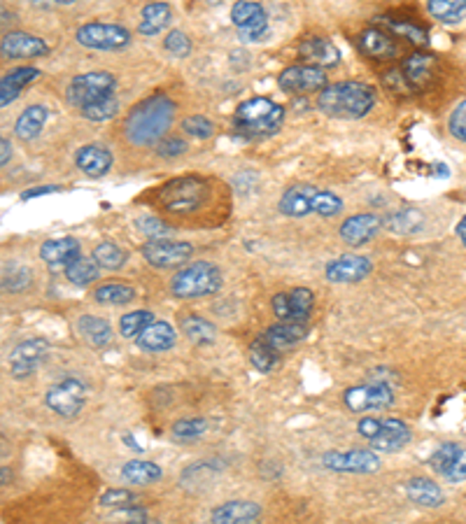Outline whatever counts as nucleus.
<instances>
[{
    "label": "nucleus",
    "instance_id": "2",
    "mask_svg": "<svg viewBox=\"0 0 466 524\" xmlns=\"http://www.w3.org/2000/svg\"><path fill=\"white\" fill-rule=\"evenodd\" d=\"M375 105V89L364 82H336L318 93V110L336 120H362Z\"/></svg>",
    "mask_w": 466,
    "mask_h": 524
},
{
    "label": "nucleus",
    "instance_id": "38",
    "mask_svg": "<svg viewBox=\"0 0 466 524\" xmlns=\"http://www.w3.org/2000/svg\"><path fill=\"white\" fill-rule=\"evenodd\" d=\"M426 7L441 23H460L466 17V0H429Z\"/></svg>",
    "mask_w": 466,
    "mask_h": 524
},
{
    "label": "nucleus",
    "instance_id": "15",
    "mask_svg": "<svg viewBox=\"0 0 466 524\" xmlns=\"http://www.w3.org/2000/svg\"><path fill=\"white\" fill-rule=\"evenodd\" d=\"M373 266L366 257H359V254H345V257H338L334 262L327 263L325 275L329 282L334 285H354V282H362L364 278H369Z\"/></svg>",
    "mask_w": 466,
    "mask_h": 524
},
{
    "label": "nucleus",
    "instance_id": "34",
    "mask_svg": "<svg viewBox=\"0 0 466 524\" xmlns=\"http://www.w3.org/2000/svg\"><path fill=\"white\" fill-rule=\"evenodd\" d=\"M66 271V278L73 282L75 287H89L92 282H96L98 275H101V266L94 257H77L63 268Z\"/></svg>",
    "mask_w": 466,
    "mask_h": 524
},
{
    "label": "nucleus",
    "instance_id": "35",
    "mask_svg": "<svg viewBox=\"0 0 466 524\" xmlns=\"http://www.w3.org/2000/svg\"><path fill=\"white\" fill-rule=\"evenodd\" d=\"M164 471L154 462H145V459H133V462L124 464L121 468V478L131 484H152L161 480Z\"/></svg>",
    "mask_w": 466,
    "mask_h": 524
},
{
    "label": "nucleus",
    "instance_id": "58",
    "mask_svg": "<svg viewBox=\"0 0 466 524\" xmlns=\"http://www.w3.org/2000/svg\"><path fill=\"white\" fill-rule=\"evenodd\" d=\"M381 427H382L381 420H375V417H364V420L357 424V431H359V436H364L366 440H373L375 436H378V431H381Z\"/></svg>",
    "mask_w": 466,
    "mask_h": 524
},
{
    "label": "nucleus",
    "instance_id": "60",
    "mask_svg": "<svg viewBox=\"0 0 466 524\" xmlns=\"http://www.w3.org/2000/svg\"><path fill=\"white\" fill-rule=\"evenodd\" d=\"M35 7H40V10H51V7H66L73 5L75 0H31Z\"/></svg>",
    "mask_w": 466,
    "mask_h": 524
},
{
    "label": "nucleus",
    "instance_id": "57",
    "mask_svg": "<svg viewBox=\"0 0 466 524\" xmlns=\"http://www.w3.org/2000/svg\"><path fill=\"white\" fill-rule=\"evenodd\" d=\"M273 313H275V317H280V322H291L290 294H275V297H273Z\"/></svg>",
    "mask_w": 466,
    "mask_h": 524
},
{
    "label": "nucleus",
    "instance_id": "3",
    "mask_svg": "<svg viewBox=\"0 0 466 524\" xmlns=\"http://www.w3.org/2000/svg\"><path fill=\"white\" fill-rule=\"evenodd\" d=\"M284 121V108L271 98H250L233 112V131L243 138H266L280 131Z\"/></svg>",
    "mask_w": 466,
    "mask_h": 524
},
{
    "label": "nucleus",
    "instance_id": "36",
    "mask_svg": "<svg viewBox=\"0 0 466 524\" xmlns=\"http://www.w3.org/2000/svg\"><path fill=\"white\" fill-rule=\"evenodd\" d=\"M280 360V352L266 341V336H256L250 345V361L259 373H271Z\"/></svg>",
    "mask_w": 466,
    "mask_h": 524
},
{
    "label": "nucleus",
    "instance_id": "21",
    "mask_svg": "<svg viewBox=\"0 0 466 524\" xmlns=\"http://www.w3.org/2000/svg\"><path fill=\"white\" fill-rule=\"evenodd\" d=\"M299 54L308 66H318V68H331V66L341 61L338 47L327 38H306L299 45Z\"/></svg>",
    "mask_w": 466,
    "mask_h": 524
},
{
    "label": "nucleus",
    "instance_id": "30",
    "mask_svg": "<svg viewBox=\"0 0 466 524\" xmlns=\"http://www.w3.org/2000/svg\"><path fill=\"white\" fill-rule=\"evenodd\" d=\"M406 494L413 503L425 508H438L445 503L444 490L429 478H413L406 484Z\"/></svg>",
    "mask_w": 466,
    "mask_h": 524
},
{
    "label": "nucleus",
    "instance_id": "53",
    "mask_svg": "<svg viewBox=\"0 0 466 524\" xmlns=\"http://www.w3.org/2000/svg\"><path fill=\"white\" fill-rule=\"evenodd\" d=\"M448 129L457 140L466 143V101H462V103L453 110L450 121H448Z\"/></svg>",
    "mask_w": 466,
    "mask_h": 524
},
{
    "label": "nucleus",
    "instance_id": "29",
    "mask_svg": "<svg viewBox=\"0 0 466 524\" xmlns=\"http://www.w3.org/2000/svg\"><path fill=\"white\" fill-rule=\"evenodd\" d=\"M266 341L273 345L278 352L287 348H294L296 342H301L308 336V324H299V322H280L271 329L264 331Z\"/></svg>",
    "mask_w": 466,
    "mask_h": 524
},
{
    "label": "nucleus",
    "instance_id": "13",
    "mask_svg": "<svg viewBox=\"0 0 466 524\" xmlns=\"http://www.w3.org/2000/svg\"><path fill=\"white\" fill-rule=\"evenodd\" d=\"M49 352V342L45 338H31V341L19 342L17 348L10 352V373L12 377L23 380V377L33 376L38 366Z\"/></svg>",
    "mask_w": 466,
    "mask_h": 524
},
{
    "label": "nucleus",
    "instance_id": "50",
    "mask_svg": "<svg viewBox=\"0 0 466 524\" xmlns=\"http://www.w3.org/2000/svg\"><path fill=\"white\" fill-rule=\"evenodd\" d=\"M164 47H166V52L173 54V57H177V58H184L192 54V40H189L183 31H171L168 38L164 40Z\"/></svg>",
    "mask_w": 466,
    "mask_h": 524
},
{
    "label": "nucleus",
    "instance_id": "62",
    "mask_svg": "<svg viewBox=\"0 0 466 524\" xmlns=\"http://www.w3.org/2000/svg\"><path fill=\"white\" fill-rule=\"evenodd\" d=\"M455 234H457V238L462 240V245L466 247V215L462 217L460 222H457V226H455Z\"/></svg>",
    "mask_w": 466,
    "mask_h": 524
},
{
    "label": "nucleus",
    "instance_id": "33",
    "mask_svg": "<svg viewBox=\"0 0 466 524\" xmlns=\"http://www.w3.org/2000/svg\"><path fill=\"white\" fill-rule=\"evenodd\" d=\"M385 226L390 228V231H394V234L401 235L420 234L422 228H425V215H422L420 210H416V208H404V210H399L394 212V215L387 217Z\"/></svg>",
    "mask_w": 466,
    "mask_h": 524
},
{
    "label": "nucleus",
    "instance_id": "61",
    "mask_svg": "<svg viewBox=\"0 0 466 524\" xmlns=\"http://www.w3.org/2000/svg\"><path fill=\"white\" fill-rule=\"evenodd\" d=\"M0 149H3V156H0V165H7V164H10V156H12V143L7 140V138H3V140H0Z\"/></svg>",
    "mask_w": 466,
    "mask_h": 524
},
{
    "label": "nucleus",
    "instance_id": "12",
    "mask_svg": "<svg viewBox=\"0 0 466 524\" xmlns=\"http://www.w3.org/2000/svg\"><path fill=\"white\" fill-rule=\"evenodd\" d=\"M231 22L240 31V38L245 42L262 40L264 35L268 33L266 10L259 3H252V0H238L233 5Z\"/></svg>",
    "mask_w": 466,
    "mask_h": 524
},
{
    "label": "nucleus",
    "instance_id": "39",
    "mask_svg": "<svg viewBox=\"0 0 466 524\" xmlns=\"http://www.w3.org/2000/svg\"><path fill=\"white\" fill-rule=\"evenodd\" d=\"M94 298L101 306H126L136 298V289L121 282H110V285H101L94 291Z\"/></svg>",
    "mask_w": 466,
    "mask_h": 524
},
{
    "label": "nucleus",
    "instance_id": "6",
    "mask_svg": "<svg viewBox=\"0 0 466 524\" xmlns=\"http://www.w3.org/2000/svg\"><path fill=\"white\" fill-rule=\"evenodd\" d=\"M77 42L89 49H101V52H120L124 47H129L131 42V33L124 29V26H117V23H85L77 29Z\"/></svg>",
    "mask_w": 466,
    "mask_h": 524
},
{
    "label": "nucleus",
    "instance_id": "55",
    "mask_svg": "<svg viewBox=\"0 0 466 524\" xmlns=\"http://www.w3.org/2000/svg\"><path fill=\"white\" fill-rule=\"evenodd\" d=\"M448 483H464L466 480V448H462L460 455L455 457V462H453V466L445 471L444 475Z\"/></svg>",
    "mask_w": 466,
    "mask_h": 524
},
{
    "label": "nucleus",
    "instance_id": "59",
    "mask_svg": "<svg viewBox=\"0 0 466 524\" xmlns=\"http://www.w3.org/2000/svg\"><path fill=\"white\" fill-rule=\"evenodd\" d=\"M57 191H61V187H58V184H47V187L29 189V191H23L22 194V200L38 199V196H47V194H57Z\"/></svg>",
    "mask_w": 466,
    "mask_h": 524
},
{
    "label": "nucleus",
    "instance_id": "52",
    "mask_svg": "<svg viewBox=\"0 0 466 524\" xmlns=\"http://www.w3.org/2000/svg\"><path fill=\"white\" fill-rule=\"evenodd\" d=\"M136 503V494L129 490H108L101 496V506L108 508H131Z\"/></svg>",
    "mask_w": 466,
    "mask_h": 524
},
{
    "label": "nucleus",
    "instance_id": "14",
    "mask_svg": "<svg viewBox=\"0 0 466 524\" xmlns=\"http://www.w3.org/2000/svg\"><path fill=\"white\" fill-rule=\"evenodd\" d=\"M329 471L338 473H375L381 468V457L375 450H347V452H327L322 457Z\"/></svg>",
    "mask_w": 466,
    "mask_h": 524
},
{
    "label": "nucleus",
    "instance_id": "28",
    "mask_svg": "<svg viewBox=\"0 0 466 524\" xmlns=\"http://www.w3.org/2000/svg\"><path fill=\"white\" fill-rule=\"evenodd\" d=\"M259 515H262V508H259V503L229 502V503H224V506L215 508L211 518H212V522H220V524H229V522L245 524V522H255Z\"/></svg>",
    "mask_w": 466,
    "mask_h": 524
},
{
    "label": "nucleus",
    "instance_id": "26",
    "mask_svg": "<svg viewBox=\"0 0 466 524\" xmlns=\"http://www.w3.org/2000/svg\"><path fill=\"white\" fill-rule=\"evenodd\" d=\"M80 257V243L75 238L45 240L40 247V259L49 266H68L73 259Z\"/></svg>",
    "mask_w": 466,
    "mask_h": 524
},
{
    "label": "nucleus",
    "instance_id": "10",
    "mask_svg": "<svg viewBox=\"0 0 466 524\" xmlns=\"http://www.w3.org/2000/svg\"><path fill=\"white\" fill-rule=\"evenodd\" d=\"M193 254V247L189 243H180V240H166V238H152L149 243L142 245V257L149 266L154 268H175L189 262Z\"/></svg>",
    "mask_w": 466,
    "mask_h": 524
},
{
    "label": "nucleus",
    "instance_id": "31",
    "mask_svg": "<svg viewBox=\"0 0 466 524\" xmlns=\"http://www.w3.org/2000/svg\"><path fill=\"white\" fill-rule=\"evenodd\" d=\"M173 10L168 3H149L145 5L140 14V23H138V33L140 35H159L161 31L171 23Z\"/></svg>",
    "mask_w": 466,
    "mask_h": 524
},
{
    "label": "nucleus",
    "instance_id": "37",
    "mask_svg": "<svg viewBox=\"0 0 466 524\" xmlns=\"http://www.w3.org/2000/svg\"><path fill=\"white\" fill-rule=\"evenodd\" d=\"M183 333L196 345H208V342L215 341L217 329L212 322H208L205 317H199V315H189V317L183 319Z\"/></svg>",
    "mask_w": 466,
    "mask_h": 524
},
{
    "label": "nucleus",
    "instance_id": "51",
    "mask_svg": "<svg viewBox=\"0 0 466 524\" xmlns=\"http://www.w3.org/2000/svg\"><path fill=\"white\" fill-rule=\"evenodd\" d=\"M138 228H140L142 234L148 235L149 240L166 238V235L173 234V228L166 226V222H161L157 217H140V219H138Z\"/></svg>",
    "mask_w": 466,
    "mask_h": 524
},
{
    "label": "nucleus",
    "instance_id": "41",
    "mask_svg": "<svg viewBox=\"0 0 466 524\" xmlns=\"http://www.w3.org/2000/svg\"><path fill=\"white\" fill-rule=\"evenodd\" d=\"M117 112H120V101H117L114 93L98 98V101H94V103L82 108V117L89 121H108L112 120Z\"/></svg>",
    "mask_w": 466,
    "mask_h": 524
},
{
    "label": "nucleus",
    "instance_id": "46",
    "mask_svg": "<svg viewBox=\"0 0 466 524\" xmlns=\"http://www.w3.org/2000/svg\"><path fill=\"white\" fill-rule=\"evenodd\" d=\"M208 431V422L201 417H189V420H180L173 424V436L177 440H196Z\"/></svg>",
    "mask_w": 466,
    "mask_h": 524
},
{
    "label": "nucleus",
    "instance_id": "20",
    "mask_svg": "<svg viewBox=\"0 0 466 524\" xmlns=\"http://www.w3.org/2000/svg\"><path fill=\"white\" fill-rule=\"evenodd\" d=\"M40 77V70L33 68V66H22V68H12L10 73L3 75L0 80V105L7 108L10 103H14L22 92L29 84H33L35 80Z\"/></svg>",
    "mask_w": 466,
    "mask_h": 524
},
{
    "label": "nucleus",
    "instance_id": "42",
    "mask_svg": "<svg viewBox=\"0 0 466 524\" xmlns=\"http://www.w3.org/2000/svg\"><path fill=\"white\" fill-rule=\"evenodd\" d=\"M92 257L105 271H117V268H121L126 263V252L120 245H114V243H101V245H96Z\"/></svg>",
    "mask_w": 466,
    "mask_h": 524
},
{
    "label": "nucleus",
    "instance_id": "8",
    "mask_svg": "<svg viewBox=\"0 0 466 524\" xmlns=\"http://www.w3.org/2000/svg\"><path fill=\"white\" fill-rule=\"evenodd\" d=\"M86 404V387L75 377L51 385L45 394V405L61 417H75Z\"/></svg>",
    "mask_w": 466,
    "mask_h": 524
},
{
    "label": "nucleus",
    "instance_id": "1",
    "mask_svg": "<svg viewBox=\"0 0 466 524\" xmlns=\"http://www.w3.org/2000/svg\"><path fill=\"white\" fill-rule=\"evenodd\" d=\"M173 114H175V103L164 93H154L148 101L131 110L126 120V138L136 147H149L164 140L166 131L171 129Z\"/></svg>",
    "mask_w": 466,
    "mask_h": 524
},
{
    "label": "nucleus",
    "instance_id": "45",
    "mask_svg": "<svg viewBox=\"0 0 466 524\" xmlns=\"http://www.w3.org/2000/svg\"><path fill=\"white\" fill-rule=\"evenodd\" d=\"M460 450L462 448L455 443L438 445L436 450H434V455L429 457V466H432V471L438 473V475H445V471L453 466V462H455V457L460 455Z\"/></svg>",
    "mask_w": 466,
    "mask_h": 524
},
{
    "label": "nucleus",
    "instance_id": "22",
    "mask_svg": "<svg viewBox=\"0 0 466 524\" xmlns=\"http://www.w3.org/2000/svg\"><path fill=\"white\" fill-rule=\"evenodd\" d=\"M410 443V429L401 420H385L381 431L371 440V448L375 452H399Z\"/></svg>",
    "mask_w": 466,
    "mask_h": 524
},
{
    "label": "nucleus",
    "instance_id": "23",
    "mask_svg": "<svg viewBox=\"0 0 466 524\" xmlns=\"http://www.w3.org/2000/svg\"><path fill=\"white\" fill-rule=\"evenodd\" d=\"M75 164L85 175L89 177H103L112 168V155L108 147L103 145H85L80 152L75 155Z\"/></svg>",
    "mask_w": 466,
    "mask_h": 524
},
{
    "label": "nucleus",
    "instance_id": "64",
    "mask_svg": "<svg viewBox=\"0 0 466 524\" xmlns=\"http://www.w3.org/2000/svg\"><path fill=\"white\" fill-rule=\"evenodd\" d=\"M7 478H10V473H7V466H3V484H7Z\"/></svg>",
    "mask_w": 466,
    "mask_h": 524
},
{
    "label": "nucleus",
    "instance_id": "9",
    "mask_svg": "<svg viewBox=\"0 0 466 524\" xmlns=\"http://www.w3.org/2000/svg\"><path fill=\"white\" fill-rule=\"evenodd\" d=\"M343 404L350 413H369L382 411L394 404V392L385 382H369V385H357L343 394Z\"/></svg>",
    "mask_w": 466,
    "mask_h": 524
},
{
    "label": "nucleus",
    "instance_id": "7",
    "mask_svg": "<svg viewBox=\"0 0 466 524\" xmlns=\"http://www.w3.org/2000/svg\"><path fill=\"white\" fill-rule=\"evenodd\" d=\"M117 86L114 75L105 73V70H96V73H85L73 77L68 84V101L75 108H85V105L94 103L98 98L110 96Z\"/></svg>",
    "mask_w": 466,
    "mask_h": 524
},
{
    "label": "nucleus",
    "instance_id": "11",
    "mask_svg": "<svg viewBox=\"0 0 466 524\" xmlns=\"http://www.w3.org/2000/svg\"><path fill=\"white\" fill-rule=\"evenodd\" d=\"M280 89L294 96H308V93H319L327 86L325 68L318 66H291L284 70L278 80Z\"/></svg>",
    "mask_w": 466,
    "mask_h": 524
},
{
    "label": "nucleus",
    "instance_id": "48",
    "mask_svg": "<svg viewBox=\"0 0 466 524\" xmlns=\"http://www.w3.org/2000/svg\"><path fill=\"white\" fill-rule=\"evenodd\" d=\"M341 210H343V200L336 194H331V191H322V189H319L318 196H315V206H313L315 215L336 217Z\"/></svg>",
    "mask_w": 466,
    "mask_h": 524
},
{
    "label": "nucleus",
    "instance_id": "32",
    "mask_svg": "<svg viewBox=\"0 0 466 524\" xmlns=\"http://www.w3.org/2000/svg\"><path fill=\"white\" fill-rule=\"evenodd\" d=\"M77 331L92 348H105L112 341V326L96 315H82L77 319Z\"/></svg>",
    "mask_w": 466,
    "mask_h": 524
},
{
    "label": "nucleus",
    "instance_id": "54",
    "mask_svg": "<svg viewBox=\"0 0 466 524\" xmlns=\"http://www.w3.org/2000/svg\"><path fill=\"white\" fill-rule=\"evenodd\" d=\"M187 152V143L183 138H164L157 143V155L164 156V159H173V156H180Z\"/></svg>",
    "mask_w": 466,
    "mask_h": 524
},
{
    "label": "nucleus",
    "instance_id": "24",
    "mask_svg": "<svg viewBox=\"0 0 466 524\" xmlns=\"http://www.w3.org/2000/svg\"><path fill=\"white\" fill-rule=\"evenodd\" d=\"M175 342V329L168 322H157V319L136 338V345L145 352H164V350H171Z\"/></svg>",
    "mask_w": 466,
    "mask_h": 524
},
{
    "label": "nucleus",
    "instance_id": "47",
    "mask_svg": "<svg viewBox=\"0 0 466 524\" xmlns=\"http://www.w3.org/2000/svg\"><path fill=\"white\" fill-rule=\"evenodd\" d=\"M183 131L199 138V140H205V138H211L215 133V124L208 117H203V114H192V117L183 121Z\"/></svg>",
    "mask_w": 466,
    "mask_h": 524
},
{
    "label": "nucleus",
    "instance_id": "4",
    "mask_svg": "<svg viewBox=\"0 0 466 524\" xmlns=\"http://www.w3.org/2000/svg\"><path fill=\"white\" fill-rule=\"evenodd\" d=\"M220 287H222V271L211 262L189 263L171 280V291L177 298L212 297L220 291Z\"/></svg>",
    "mask_w": 466,
    "mask_h": 524
},
{
    "label": "nucleus",
    "instance_id": "56",
    "mask_svg": "<svg viewBox=\"0 0 466 524\" xmlns=\"http://www.w3.org/2000/svg\"><path fill=\"white\" fill-rule=\"evenodd\" d=\"M385 84H387V89H392L394 93H413V89H410V84L406 82L401 68L385 73Z\"/></svg>",
    "mask_w": 466,
    "mask_h": 524
},
{
    "label": "nucleus",
    "instance_id": "40",
    "mask_svg": "<svg viewBox=\"0 0 466 524\" xmlns=\"http://www.w3.org/2000/svg\"><path fill=\"white\" fill-rule=\"evenodd\" d=\"M313 291L306 287H296L290 291V306H291V322L299 324H308V317L313 313Z\"/></svg>",
    "mask_w": 466,
    "mask_h": 524
},
{
    "label": "nucleus",
    "instance_id": "19",
    "mask_svg": "<svg viewBox=\"0 0 466 524\" xmlns=\"http://www.w3.org/2000/svg\"><path fill=\"white\" fill-rule=\"evenodd\" d=\"M318 191L319 189L313 187V184H296V187H290L278 203L280 212L287 217L313 215L315 196H318Z\"/></svg>",
    "mask_w": 466,
    "mask_h": 524
},
{
    "label": "nucleus",
    "instance_id": "5",
    "mask_svg": "<svg viewBox=\"0 0 466 524\" xmlns=\"http://www.w3.org/2000/svg\"><path fill=\"white\" fill-rule=\"evenodd\" d=\"M208 199V187L196 177H180L175 182L166 184L159 194V200L168 212L187 215V212L199 210Z\"/></svg>",
    "mask_w": 466,
    "mask_h": 524
},
{
    "label": "nucleus",
    "instance_id": "63",
    "mask_svg": "<svg viewBox=\"0 0 466 524\" xmlns=\"http://www.w3.org/2000/svg\"><path fill=\"white\" fill-rule=\"evenodd\" d=\"M124 440H126V443H129V445H131V450H133V452H142L140 443H136V440H133V436H131V433H126V436H124Z\"/></svg>",
    "mask_w": 466,
    "mask_h": 524
},
{
    "label": "nucleus",
    "instance_id": "49",
    "mask_svg": "<svg viewBox=\"0 0 466 524\" xmlns=\"http://www.w3.org/2000/svg\"><path fill=\"white\" fill-rule=\"evenodd\" d=\"M31 285V271L23 266H12L10 271L5 268V275H3V287L7 291H23Z\"/></svg>",
    "mask_w": 466,
    "mask_h": 524
},
{
    "label": "nucleus",
    "instance_id": "44",
    "mask_svg": "<svg viewBox=\"0 0 466 524\" xmlns=\"http://www.w3.org/2000/svg\"><path fill=\"white\" fill-rule=\"evenodd\" d=\"M382 26H387L390 31H394L397 35H401V38H406V40H410L413 45H420V47H426L429 45V38H426V31L420 29V26H413V23L408 22H394V19H381Z\"/></svg>",
    "mask_w": 466,
    "mask_h": 524
},
{
    "label": "nucleus",
    "instance_id": "18",
    "mask_svg": "<svg viewBox=\"0 0 466 524\" xmlns=\"http://www.w3.org/2000/svg\"><path fill=\"white\" fill-rule=\"evenodd\" d=\"M436 70H438V61L432 57V54L417 52L413 57H408L401 66V73H404L406 82L410 84L413 93L422 92L426 86L432 84L436 80Z\"/></svg>",
    "mask_w": 466,
    "mask_h": 524
},
{
    "label": "nucleus",
    "instance_id": "16",
    "mask_svg": "<svg viewBox=\"0 0 466 524\" xmlns=\"http://www.w3.org/2000/svg\"><path fill=\"white\" fill-rule=\"evenodd\" d=\"M0 54H3V58H38L49 54V45L38 35L14 31V33L3 35Z\"/></svg>",
    "mask_w": 466,
    "mask_h": 524
},
{
    "label": "nucleus",
    "instance_id": "25",
    "mask_svg": "<svg viewBox=\"0 0 466 524\" xmlns=\"http://www.w3.org/2000/svg\"><path fill=\"white\" fill-rule=\"evenodd\" d=\"M359 47L366 57L375 58V61H390L399 54L397 42L381 29H369L359 35Z\"/></svg>",
    "mask_w": 466,
    "mask_h": 524
},
{
    "label": "nucleus",
    "instance_id": "43",
    "mask_svg": "<svg viewBox=\"0 0 466 524\" xmlns=\"http://www.w3.org/2000/svg\"><path fill=\"white\" fill-rule=\"evenodd\" d=\"M154 322V315L149 310H136V313H129L120 319V331L124 338H138L142 331L148 329Z\"/></svg>",
    "mask_w": 466,
    "mask_h": 524
},
{
    "label": "nucleus",
    "instance_id": "17",
    "mask_svg": "<svg viewBox=\"0 0 466 524\" xmlns=\"http://www.w3.org/2000/svg\"><path fill=\"white\" fill-rule=\"evenodd\" d=\"M382 224H385V219H381L378 215H371V212L347 217L345 224L341 226V238L350 247L366 245V243H371L375 235L381 234Z\"/></svg>",
    "mask_w": 466,
    "mask_h": 524
},
{
    "label": "nucleus",
    "instance_id": "27",
    "mask_svg": "<svg viewBox=\"0 0 466 524\" xmlns=\"http://www.w3.org/2000/svg\"><path fill=\"white\" fill-rule=\"evenodd\" d=\"M47 120H49V110L45 105H29V108L19 114L17 124H14V133H17L19 140L31 143V140L40 136Z\"/></svg>",
    "mask_w": 466,
    "mask_h": 524
}]
</instances>
